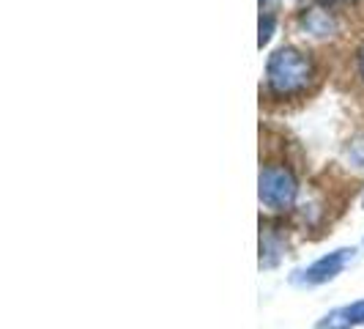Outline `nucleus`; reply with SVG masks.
<instances>
[{
	"label": "nucleus",
	"instance_id": "nucleus-1",
	"mask_svg": "<svg viewBox=\"0 0 364 329\" xmlns=\"http://www.w3.org/2000/svg\"><path fill=\"white\" fill-rule=\"evenodd\" d=\"M315 80L318 69L312 55L296 44L277 47L266 61V93L274 99H299L310 93Z\"/></svg>",
	"mask_w": 364,
	"mask_h": 329
},
{
	"label": "nucleus",
	"instance_id": "nucleus-2",
	"mask_svg": "<svg viewBox=\"0 0 364 329\" xmlns=\"http://www.w3.org/2000/svg\"><path fill=\"white\" fill-rule=\"evenodd\" d=\"M301 184L288 162H266L257 173V201L269 212H288L299 201Z\"/></svg>",
	"mask_w": 364,
	"mask_h": 329
},
{
	"label": "nucleus",
	"instance_id": "nucleus-3",
	"mask_svg": "<svg viewBox=\"0 0 364 329\" xmlns=\"http://www.w3.org/2000/svg\"><path fill=\"white\" fill-rule=\"evenodd\" d=\"M356 261V247H337L331 253H323L321 258H315L312 263H307L304 269L291 274V283L299 288H318L326 286L331 280H337L346 272L348 266Z\"/></svg>",
	"mask_w": 364,
	"mask_h": 329
},
{
	"label": "nucleus",
	"instance_id": "nucleus-4",
	"mask_svg": "<svg viewBox=\"0 0 364 329\" xmlns=\"http://www.w3.org/2000/svg\"><path fill=\"white\" fill-rule=\"evenodd\" d=\"M296 31L312 41H328L343 33V19L337 9H328L323 3H312L296 11Z\"/></svg>",
	"mask_w": 364,
	"mask_h": 329
},
{
	"label": "nucleus",
	"instance_id": "nucleus-5",
	"mask_svg": "<svg viewBox=\"0 0 364 329\" xmlns=\"http://www.w3.org/2000/svg\"><path fill=\"white\" fill-rule=\"evenodd\" d=\"M353 327H364V299H356L350 305L328 310L315 324V329H353Z\"/></svg>",
	"mask_w": 364,
	"mask_h": 329
},
{
	"label": "nucleus",
	"instance_id": "nucleus-6",
	"mask_svg": "<svg viewBox=\"0 0 364 329\" xmlns=\"http://www.w3.org/2000/svg\"><path fill=\"white\" fill-rule=\"evenodd\" d=\"M285 239L279 234V228H272L269 222L260 225V269H277L285 258Z\"/></svg>",
	"mask_w": 364,
	"mask_h": 329
},
{
	"label": "nucleus",
	"instance_id": "nucleus-7",
	"mask_svg": "<svg viewBox=\"0 0 364 329\" xmlns=\"http://www.w3.org/2000/svg\"><path fill=\"white\" fill-rule=\"evenodd\" d=\"M277 25H279V19H277V14H274L272 9L269 11H260V22H257V50H263V47L272 44L274 33H277Z\"/></svg>",
	"mask_w": 364,
	"mask_h": 329
},
{
	"label": "nucleus",
	"instance_id": "nucleus-8",
	"mask_svg": "<svg viewBox=\"0 0 364 329\" xmlns=\"http://www.w3.org/2000/svg\"><path fill=\"white\" fill-rule=\"evenodd\" d=\"M343 157L346 162H350L353 167H364V135H353L343 146Z\"/></svg>",
	"mask_w": 364,
	"mask_h": 329
},
{
	"label": "nucleus",
	"instance_id": "nucleus-9",
	"mask_svg": "<svg viewBox=\"0 0 364 329\" xmlns=\"http://www.w3.org/2000/svg\"><path fill=\"white\" fill-rule=\"evenodd\" d=\"M315 3H323V6H328V9H348V6H356L359 0H315Z\"/></svg>",
	"mask_w": 364,
	"mask_h": 329
},
{
	"label": "nucleus",
	"instance_id": "nucleus-10",
	"mask_svg": "<svg viewBox=\"0 0 364 329\" xmlns=\"http://www.w3.org/2000/svg\"><path fill=\"white\" fill-rule=\"evenodd\" d=\"M356 74H359V80L364 83V41L359 44V50H356Z\"/></svg>",
	"mask_w": 364,
	"mask_h": 329
},
{
	"label": "nucleus",
	"instance_id": "nucleus-11",
	"mask_svg": "<svg viewBox=\"0 0 364 329\" xmlns=\"http://www.w3.org/2000/svg\"><path fill=\"white\" fill-rule=\"evenodd\" d=\"M257 3H260V11H269V3L272 0H257Z\"/></svg>",
	"mask_w": 364,
	"mask_h": 329
},
{
	"label": "nucleus",
	"instance_id": "nucleus-12",
	"mask_svg": "<svg viewBox=\"0 0 364 329\" xmlns=\"http://www.w3.org/2000/svg\"><path fill=\"white\" fill-rule=\"evenodd\" d=\"M362 209H364V198H362Z\"/></svg>",
	"mask_w": 364,
	"mask_h": 329
}]
</instances>
